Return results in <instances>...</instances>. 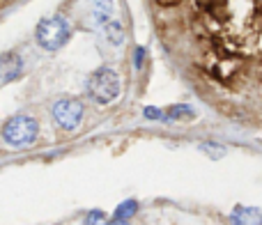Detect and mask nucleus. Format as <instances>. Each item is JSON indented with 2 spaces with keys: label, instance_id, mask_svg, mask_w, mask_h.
Wrapping results in <instances>:
<instances>
[{
  "label": "nucleus",
  "instance_id": "1",
  "mask_svg": "<svg viewBox=\"0 0 262 225\" xmlns=\"http://www.w3.org/2000/svg\"><path fill=\"white\" fill-rule=\"evenodd\" d=\"M172 72L203 104L262 126V0H145Z\"/></svg>",
  "mask_w": 262,
  "mask_h": 225
},
{
  "label": "nucleus",
  "instance_id": "2",
  "mask_svg": "<svg viewBox=\"0 0 262 225\" xmlns=\"http://www.w3.org/2000/svg\"><path fill=\"white\" fill-rule=\"evenodd\" d=\"M37 122L28 115H14L3 124V138L12 147H26V145L35 143L37 138Z\"/></svg>",
  "mask_w": 262,
  "mask_h": 225
},
{
  "label": "nucleus",
  "instance_id": "3",
  "mask_svg": "<svg viewBox=\"0 0 262 225\" xmlns=\"http://www.w3.org/2000/svg\"><path fill=\"white\" fill-rule=\"evenodd\" d=\"M88 92L99 104H111L120 95V78L113 69H99L88 83Z\"/></svg>",
  "mask_w": 262,
  "mask_h": 225
},
{
  "label": "nucleus",
  "instance_id": "4",
  "mask_svg": "<svg viewBox=\"0 0 262 225\" xmlns=\"http://www.w3.org/2000/svg\"><path fill=\"white\" fill-rule=\"evenodd\" d=\"M69 39V26L62 18H46L37 26V41L44 49L55 51Z\"/></svg>",
  "mask_w": 262,
  "mask_h": 225
},
{
  "label": "nucleus",
  "instance_id": "5",
  "mask_svg": "<svg viewBox=\"0 0 262 225\" xmlns=\"http://www.w3.org/2000/svg\"><path fill=\"white\" fill-rule=\"evenodd\" d=\"M53 117L64 131H74L83 120V104L78 99H62L55 104Z\"/></svg>",
  "mask_w": 262,
  "mask_h": 225
},
{
  "label": "nucleus",
  "instance_id": "6",
  "mask_svg": "<svg viewBox=\"0 0 262 225\" xmlns=\"http://www.w3.org/2000/svg\"><path fill=\"white\" fill-rule=\"evenodd\" d=\"M230 221L235 225H262V212L255 207H244L237 205L230 214Z\"/></svg>",
  "mask_w": 262,
  "mask_h": 225
},
{
  "label": "nucleus",
  "instance_id": "7",
  "mask_svg": "<svg viewBox=\"0 0 262 225\" xmlns=\"http://www.w3.org/2000/svg\"><path fill=\"white\" fill-rule=\"evenodd\" d=\"M136 212H138V202H136V200H127V202H122L118 209H115L113 221H129Z\"/></svg>",
  "mask_w": 262,
  "mask_h": 225
},
{
  "label": "nucleus",
  "instance_id": "8",
  "mask_svg": "<svg viewBox=\"0 0 262 225\" xmlns=\"http://www.w3.org/2000/svg\"><path fill=\"white\" fill-rule=\"evenodd\" d=\"M95 12H97V18H99L101 23H106L111 18V14L115 12L113 0H97V3H95Z\"/></svg>",
  "mask_w": 262,
  "mask_h": 225
},
{
  "label": "nucleus",
  "instance_id": "9",
  "mask_svg": "<svg viewBox=\"0 0 262 225\" xmlns=\"http://www.w3.org/2000/svg\"><path fill=\"white\" fill-rule=\"evenodd\" d=\"M106 35L111 37L113 44H122V28L118 21H106Z\"/></svg>",
  "mask_w": 262,
  "mask_h": 225
},
{
  "label": "nucleus",
  "instance_id": "10",
  "mask_svg": "<svg viewBox=\"0 0 262 225\" xmlns=\"http://www.w3.org/2000/svg\"><path fill=\"white\" fill-rule=\"evenodd\" d=\"M83 225H106V214L99 212V209H92V212L85 216Z\"/></svg>",
  "mask_w": 262,
  "mask_h": 225
},
{
  "label": "nucleus",
  "instance_id": "11",
  "mask_svg": "<svg viewBox=\"0 0 262 225\" xmlns=\"http://www.w3.org/2000/svg\"><path fill=\"white\" fill-rule=\"evenodd\" d=\"M170 117L172 120H189V117H193V110H191L189 106H172Z\"/></svg>",
  "mask_w": 262,
  "mask_h": 225
},
{
  "label": "nucleus",
  "instance_id": "12",
  "mask_svg": "<svg viewBox=\"0 0 262 225\" xmlns=\"http://www.w3.org/2000/svg\"><path fill=\"white\" fill-rule=\"evenodd\" d=\"M145 117H149V120H154V117H157V120H163L166 115H163L161 110H157V108H147L145 110Z\"/></svg>",
  "mask_w": 262,
  "mask_h": 225
},
{
  "label": "nucleus",
  "instance_id": "13",
  "mask_svg": "<svg viewBox=\"0 0 262 225\" xmlns=\"http://www.w3.org/2000/svg\"><path fill=\"white\" fill-rule=\"evenodd\" d=\"M143 53H145L143 49L136 51V67H140V64H143Z\"/></svg>",
  "mask_w": 262,
  "mask_h": 225
},
{
  "label": "nucleus",
  "instance_id": "14",
  "mask_svg": "<svg viewBox=\"0 0 262 225\" xmlns=\"http://www.w3.org/2000/svg\"><path fill=\"white\" fill-rule=\"evenodd\" d=\"M16 0H0V9H5V7H9V5H14Z\"/></svg>",
  "mask_w": 262,
  "mask_h": 225
},
{
  "label": "nucleus",
  "instance_id": "15",
  "mask_svg": "<svg viewBox=\"0 0 262 225\" xmlns=\"http://www.w3.org/2000/svg\"><path fill=\"white\" fill-rule=\"evenodd\" d=\"M106 225H129L127 221H113V223H106Z\"/></svg>",
  "mask_w": 262,
  "mask_h": 225
}]
</instances>
